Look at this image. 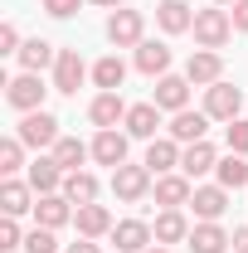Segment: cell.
Instances as JSON below:
<instances>
[{
  "label": "cell",
  "instance_id": "6da1fadb",
  "mask_svg": "<svg viewBox=\"0 0 248 253\" xmlns=\"http://www.w3.org/2000/svg\"><path fill=\"white\" fill-rule=\"evenodd\" d=\"M15 136H20V141H25L30 151H54L63 131H59V117L39 107V112H25V117H20V126H15Z\"/></svg>",
  "mask_w": 248,
  "mask_h": 253
},
{
  "label": "cell",
  "instance_id": "7a4b0ae2",
  "mask_svg": "<svg viewBox=\"0 0 248 253\" xmlns=\"http://www.w3.org/2000/svg\"><path fill=\"white\" fill-rule=\"evenodd\" d=\"M49 93H54V88H44L39 73H15V78H5V102H10L20 117H25V112H39Z\"/></svg>",
  "mask_w": 248,
  "mask_h": 253
},
{
  "label": "cell",
  "instance_id": "3957f363",
  "mask_svg": "<svg viewBox=\"0 0 248 253\" xmlns=\"http://www.w3.org/2000/svg\"><path fill=\"white\" fill-rule=\"evenodd\" d=\"M195 44L200 49H224L229 39H234V20H229V10L214 5V10H195Z\"/></svg>",
  "mask_w": 248,
  "mask_h": 253
},
{
  "label": "cell",
  "instance_id": "277c9868",
  "mask_svg": "<svg viewBox=\"0 0 248 253\" xmlns=\"http://www.w3.org/2000/svg\"><path fill=\"white\" fill-rule=\"evenodd\" d=\"M151 185H156V175L146 166H131V161H126V166L112 170V195H117L122 205H141V200L151 195Z\"/></svg>",
  "mask_w": 248,
  "mask_h": 253
},
{
  "label": "cell",
  "instance_id": "5b68a950",
  "mask_svg": "<svg viewBox=\"0 0 248 253\" xmlns=\"http://www.w3.org/2000/svg\"><path fill=\"white\" fill-rule=\"evenodd\" d=\"M146 39V15L141 10H112L107 15V44L112 49H136Z\"/></svg>",
  "mask_w": 248,
  "mask_h": 253
},
{
  "label": "cell",
  "instance_id": "8992f818",
  "mask_svg": "<svg viewBox=\"0 0 248 253\" xmlns=\"http://www.w3.org/2000/svg\"><path fill=\"white\" fill-rule=\"evenodd\" d=\"M205 112H209V122H234L244 112V88H234V83L219 78L214 88H205Z\"/></svg>",
  "mask_w": 248,
  "mask_h": 253
},
{
  "label": "cell",
  "instance_id": "52a82bcc",
  "mask_svg": "<svg viewBox=\"0 0 248 253\" xmlns=\"http://www.w3.org/2000/svg\"><path fill=\"white\" fill-rule=\"evenodd\" d=\"M190 88H195V83H190L185 73H165V78H156L151 102L161 107V112H170V117H175V112H185V107H190Z\"/></svg>",
  "mask_w": 248,
  "mask_h": 253
},
{
  "label": "cell",
  "instance_id": "ba28073f",
  "mask_svg": "<svg viewBox=\"0 0 248 253\" xmlns=\"http://www.w3.org/2000/svg\"><path fill=\"white\" fill-rule=\"evenodd\" d=\"M151 195H156V205H161V210H185L190 195H195V180H190L185 170H170V175H156Z\"/></svg>",
  "mask_w": 248,
  "mask_h": 253
},
{
  "label": "cell",
  "instance_id": "9c48e42d",
  "mask_svg": "<svg viewBox=\"0 0 248 253\" xmlns=\"http://www.w3.org/2000/svg\"><path fill=\"white\" fill-rule=\"evenodd\" d=\"M185 78L195 88H214L219 78H224V54L219 49H195L185 59Z\"/></svg>",
  "mask_w": 248,
  "mask_h": 253
},
{
  "label": "cell",
  "instance_id": "30bf717a",
  "mask_svg": "<svg viewBox=\"0 0 248 253\" xmlns=\"http://www.w3.org/2000/svg\"><path fill=\"white\" fill-rule=\"evenodd\" d=\"M34 185L30 180H20V175H5L0 180V210L10 214V219H20V214H34Z\"/></svg>",
  "mask_w": 248,
  "mask_h": 253
},
{
  "label": "cell",
  "instance_id": "8fae6325",
  "mask_svg": "<svg viewBox=\"0 0 248 253\" xmlns=\"http://www.w3.org/2000/svg\"><path fill=\"white\" fill-rule=\"evenodd\" d=\"M83 78H93V68L78 59V49H59V63H54V93H78Z\"/></svg>",
  "mask_w": 248,
  "mask_h": 253
},
{
  "label": "cell",
  "instance_id": "7c38bea8",
  "mask_svg": "<svg viewBox=\"0 0 248 253\" xmlns=\"http://www.w3.org/2000/svg\"><path fill=\"white\" fill-rule=\"evenodd\" d=\"M229 195H234V190H224L219 180H214V185H195V195H190L195 224H205V219H224V210H229Z\"/></svg>",
  "mask_w": 248,
  "mask_h": 253
},
{
  "label": "cell",
  "instance_id": "4fadbf2b",
  "mask_svg": "<svg viewBox=\"0 0 248 253\" xmlns=\"http://www.w3.org/2000/svg\"><path fill=\"white\" fill-rule=\"evenodd\" d=\"M73 214H78V205H73L63 190L34 200V224H44V229H63V224H73Z\"/></svg>",
  "mask_w": 248,
  "mask_h": 253
},
{
  "label": "cell",
  "instance_id": "5bb4252c",
  "mask_svg": "<svg viewBox=\"0 0 248 253\" xmlns=\"http://www.w3.org/2000/svg\"><path fill=\"white\" fill-rule=\"evenodd\" d=\"M73 224H78V239H112V229H117V219H112V210L107 205H78V214H73Z\"/></svg>",
  "mask_w": 248,
  "mask_h": 253
},
{
  "label": "cell",
  "instance_id": "9a60e30c",
  "mask_svg": "<svg viewBox=\"0 0 248 253\" xmlns=\"http://www.w3.org/2000/svg\"><path fill=\"white\" fill-rule=\"evenodd\" d=\"M180 151H185V146H180L175 136H156V141H146V161H141V166H146L151 175H170V170H180Z\"/></svg>",
  "mask_w": 248,
  "mask_h": 253
},
{
  "label": "cell",
  "instance_id": "2e32d148",
  "mask_svg": "<svg viewBox=\"0 0 248 253\" xmlns=\"http://www.w3.org/2000/svg\"><path fill=\"white\" fill-rule=\"evenodd\" d=\"M131 63H136V73H146V78H165V73H170V44L141 39L136 54H131Z\"/></svg>",
  "mask_w": 248,
  "mask_h": 253
},
{
  "label": "cell",
  "instance_id": "e0dca14e",
  "mask_svg": "<svg viewBox=\"0 0 248 253\" xmlns=\"http://www.w3.org/2000/svg\"><path fill=\"white\" fill-rule=\"evenodd\" d=\"M122 131L136 136V141H156V131H161V107H156V102H131Z\"/></svg>",
  "mask_w": 248,
  "mask_h": 253
},
{
  "label": "cell",
  "instance_id": "ac0fdd59",
  "mask_svg": "<svg viewBox=\"0 0 248 253\" xmlns=\"http://www.w3.org/2000/svg\"><path fill=\"white\" fill-rule=\"evenodd\" d=\"M126 131H117V126H107V131H97L93 136V161L97 166H107V170H117V166H126Z\"/></svg>",
  "mask_w": 248,
  "mask_h": 253
},
{
  "label": "cell",
  "instance_id": "d6986e66",
  "mask_svg": "<svg viewBox=\"0 0 248 253\" xmlns=\"http://www.w3.org/2000/svg\"><path fill=\"white\" fill-rule=\"evenodd\" d=\"M151 244H156V234L146 219H117V229H112V249L117 253H141Z\"/></svg>",
  "mask_w": 248,
  "mask_h": 253
},
{
  "label": "cell",
  "instance_id": "ffe728a7",
  "mask_svg": "<svg viewBox=\"0 0 248 253\" xmlns=\"http://www.w3.org/2000/svg\"><path fill=\"white\" fill-rule=\"evenodd\" d=\"M185 249H190V253H229V229H224L219 219L195 224V229H190V239H185Z\"/></svg>",
  "mask_w": 248,
  "mask_h": 253
},
{
  "label": "cell",
  "instance_id": "44dd1931",
  "mask_svg": "<svg viewBox=\"0 0 248 253\" xmlns=\"http://www.w3.org/2000/svg\"><path fill=\"white\" fill-rule=\"evenodd\" d=\"M63 175H68V170H63L54 156H34L25 180L34 185V195H59V190H63Z\"/></svg>",
  "mask_w": 248,
  "mask_h": 253
},
{
  "label": "cell",
  "instance_id": "7402d4cb",
  "mask_svg": "<svg viewBox=\"0 0 248 253\" xmlns=\"http://www.w3.org/2000/svg\"><path fill=\"white\" fill-rule=\"evenodd\" d=\"M88 122H93L97 131L122 126V122H126V102H122V93H97L93 102H88Z\"/></svg>",
  "mask_w": 248,
  "mask_h": 253
},
{
  "label": "cell",
  "instance_id": "603a6c76",
  "mask_svg": "<svg viewBox=\"0 0 248 253\" xmlns=\"http://www.w3.org/2000/svg\"><path fill=\"white\" fill-rule=\"evenodd\" d=\"M15 59H20V73H44V68H54V63H59V49H54L49 39H39V34H34V39L20 44V54H15Z\"/></svg>",
  "mask_w": 248,
  "mask_h": 253
},
{
  "label": "cell",
  "instance_id": "cb8c5ba5",
  "mask_svg": "<svg viewBox=\"0 0 248 253\" xmlns=\"http://www.w3.org/2000/svg\"><path fill=\"white\" fill-rule=\"evenodd\" d=\"M219 166V151H214V141L205 136V141H190L185 151H180V170H185L190 180H200V175H209Z\"/></svg>",
  "mask_w": 248,
  "mask_h": 253
},
{
  "label": "cell",
  "instance_id": "d4e9b609",
  "mask_svg": "<svg viewBox=\"0 0 248 253\" xmlns=\"http://www.w3.org/2000/svg\"><path fill=\"white\" fill-rule=\"evenodd\" d=\"M156 25L165 34H190L195 30V5H185V0H161L156 5Z\"/></svg>",
  "mask_w": 248,
  "mask_h": 253
},
{
  "label": "cell",
  "instance_id": "484cf974",
  "mask_svg": "<svg viewBox=\"0 0 248 253\" xmlns=\"http://www.w3.org/2000/svg\"><path fill=\"white\" fill-rule=\"evenodd\" d=\"M190 229H195V224L185 219V210H161V214H156V224H151L156 244H165V249H170V244H185Z\"/></svg>",
  "mask_w": 248,
  "mask_h": 253
},
{
  "label": "cell",
  "instance_id": "4316f807",
  "mask_svg": "<svg viewBox=\"0 0 248 253\" xmlns=\"http://www.w3.org/2000/svg\"><path fill=\"white\" fill-rule=\"evenodd\" d=\"M205 131H209V112H205V107H200V112H175V117H170V136H175V141H180V146H190V141H205Z\"/></svg>",
  "mask_w": 248,
  "mask_h": 253
},
{
  "label": "cell",
  "instance_id": "83f0119b",
  "mask_svg": "<svg viewBox=\"0 0 248 253\" xmlns=\"http://www.w3.org/2000/svg\"><path fill=\"white\" fill-rule=\"evenodd\" d=\"M93 83H97V93H122V83H126V63L117 59V54L97 59V63H93Z\"/></svg>",
  "mask_w": 248,
  "mask_h": 253
},
{
  "label": "cell",
  "instance_id": "f1b7e54d",
  "mask_svg": "<svg viewBox=\"0 0 248 253\" xmlns=\"http://www.w3.org/2000/svg\"><path fill=\"white\" fill-rule=\"evenodd\" d=\"M63 170H83V161H93V141H78V136H59V146L49 151Z\"/></svg>",
  "mask_w": 248,
  "mask_h": 253
},
{
  "label": "cell",
  "instance_id": "f546056e",
  "mask_svg": "<svg viewBox=\"0 0 248 253\" xmlns=\"http://www.w3.org/2000/svg\"><path fill=\"white\" fill-rule=\"evenodd\" d=\"M214 180L224 190H248V156H219V166H214Z\"/></svg>",
  "mask_w": 248,
  "mask_h": 253
},
{
  "label": "cell",
  "instance_id": "4dcf8cb0",
  "mask_svg": "<svg viewBox=\"0 0 248 253\" xmlns=\"http://www.w3.org/2000/svg\"><path fill=\"white\" fill-rule=\"evenodd\" d=\"M97 190H102V185H97L93 170H68V175H63V195H68L73 205H93Z\"/></svg>",
  "mask_w": 248,
  "mask_h": 253
},
{
  "label": "cell",
  "instance_id": "1f68e13d",
  "mask_svg": "<svg viewBox=\"0 0 248 253\" xmlns=\"http://www.w3.org/2000/svg\"><path fill=\"white\" fill-rule=\"evenodd\" d=\"M20 166H25V141L5 136L0 141V175H20Z\"/></svg>",
  "mask_w": 248,
  "mask_h": 253
},
{
  "label": "cell",
  "instance_id": "d6a6232c",
  "mask_svg": "<svg viewBox=\"0 0 248 253\" xmlns=\"http://www.w3.org/2000/svg\"><path fill=\"white\" fill-rule=\"evenodd\" d=\"M25 253H59V239H54V229L34 224L30 234H25Z\"/></svg>",
  "mask_w": 248,
  "mask_h": 253
},
{
  "label": "cell",
  "instance_id": "836d02e7",
  "mask_svg": "<svg viewBox=\"0 0 248 253\" xmlns=\"http://www.w3.org/2000/svg\"><path fill=\"white\" fill-rule=\"evenodd\" d=\"M224 146H229L234 156H248V122H244V117L224 122Z\"/></svg>",
  "mask_w": 248,
  "mask_h": 253
},
{
  "label": "cell",
  "instance_id": "e575fe53",
  "mask_svg": "<svg viewBox=\"0 0 248 253\" xmlns=\"http://www.w3.org/2000/svg\"><path fill=\"white\" fill-rule=\"evenodd\" d=\"M15 249H25V234H20V224L10 219H0V253H15Z\"/></svg>",
  "mask_w": 248,
  "mask_h": 253
},
{
  "label": "cell",
  "instance_id": "d590c367",
  "mask_svg": "<svg viewBox=\"0 0 248 253\" xmlns=\"http://www.w3.org/2000/svg\"><path fill=\"white\" fill-rule=\"evenodd\" d=\"M78 5H83V0H39V10H44V15H54V20H73V15H78Z\"/></svg>",
  "mask_w": 248,
  "mask_h": 253
},
{
  "label": "cell",
  "instance_id": "8d00e7d4",
  "mask_svg": "<svg viewBox=\"0 0 248 253\" xmlns=\"http://www.w3.org/2000/svg\"><path fill=\"white\" fill-rule=\"evenodd\" d=\"M20 44H25V39H20V30L5 20V25H0V54H20Z\"/></svg>",
  "mask_w": 248,
  "mask_h": 253
},
{
  "label": "cell",
  "instance_id": "74e56055",
  "mask_svg": "<svg viewBox=\"0 0 248 253\" xmlns=\"http://www.w3.org/2000/svg\"><path fill=\"white\" fill-rule=\"evenodd\" d=\"M229 20H234V34H248V0L229 5Z\"/></svg>",
  "mask_w": 248,
  "mask_h": 253
},
{
  "label": "cell",
  "instance_id": "f35d334b",
  "mask_svg": "<svg viewBox=\"0 0 248 253\" xmlns=\"http://www.w3.org/2000/svg\"><path fill=\"white\" fill-rule=\"evenodd\" d=\"M229 249H234V253H248V224H239V229L229 234Z\"/></svg>",
  "mask_w": 248,
  "mask_h": 253
},
{
  "label": "cell",
  "instance_id": "ab89813d",
  "mask_svg": "<svg viewBox=\"0 0 248 253\" xmlns=\"http://www.w3.org/2000/svg\"><path fill=\"white\" fill-rule=\"evenodd\" d=\"M68 253H102L97 239H78V244H68Z\"/></svg>",
  "mask_w": 248,
  "mask_h": 253
},
{
  "label": "cell",
  "instance_id": "60d3db41",
  "mask_svg": "<svg viewBox=\"0 0 248 253\" xmlns=\"http://www.w3.org/2000/svg\"><path fill=\"white\" fill-rule=\"evenodd\" d=\"M88 5H102V10H122V0H88Z\"/></svg>",
  "mask_w": 248,
  "mask_h": 253
},
{
  "label": "cell",
  "instance_id": "b9f144b4",
  "mask_svg": "<svg viewBox=\"0 0 248 253\" xmlns=\"http://www.w3.org/2000/svg\"><path fill=\"white\" fill-rule=\"evenodd\" d=\"M141 253H170V249H165V244H151V249H141Z\"/></svg>",
  "mask_w": 248,
  "mask_h": 253
},
{
  "label": "cell",
  "instance_id": "7bdbcfd3",
  "mask_svg": "<svg viewBox=\"0 0 248 253\" xmlns=\"http://www.w3.org/2000/svg\"><path fill=\"white\" fill-rule=\"evenodd\" d=\"M214 5H224V10H229V5H239V0H214Z\"/></svg>",
  "mask_w": 248,
  "mask_h": 253
}]
</instances>
